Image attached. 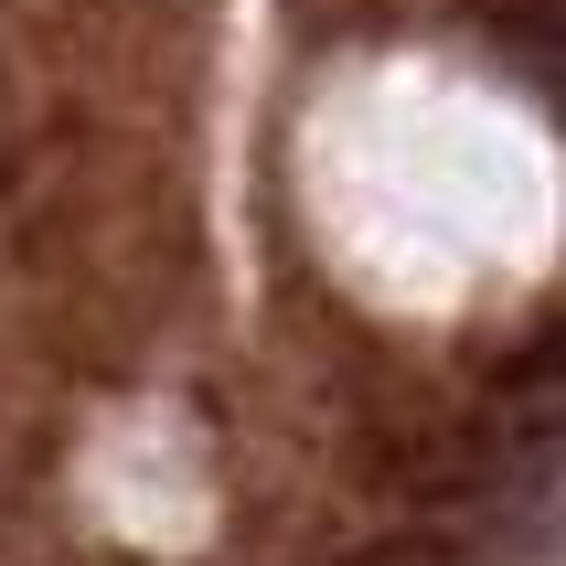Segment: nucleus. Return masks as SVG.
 I'll return each mask as SVG.
<instances>
[{
  "label": "nucleus",
  "mask_w": 566,
  "mask_h": 566,
  "mask_svg": "<svg viewBox=\"0 0 566 566\" xmlns=\"http://www.w3.org/2000/svg\"><path fill=\"white\" fill-rule=\"evenodd\" d=\"M343 566H460V535H439V524H396V535H364Z\"/></svg>",
  "instance_id": "2"
},
{
  "label": "nucleus",
  "mask_w": 566,
  "mask_h": 566,
  "mask_svg": "<svg viewBox=\"0 0 566 566\" xmlns=\"http://www.w3.org/2000/svg\"><path fill=\"white\" fill-rule=\"evenodd\" d=\"M364 481L396 492V503H460L492 481V439L481 428H385L364 449Z\"/></svg>",
  "instance_id": "1"
}]
</instances>
